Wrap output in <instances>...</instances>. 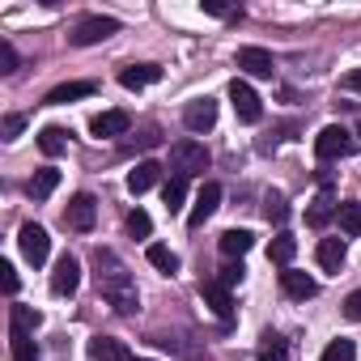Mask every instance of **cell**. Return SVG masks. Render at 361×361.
<instances>
[{
	"instance_id": "cell-1",
	"label": "cell",
	"mask_w": 361,
	"mask_h": 361,
	"mask_svg": "<svg viewBox=\"0 0 361 361\" xmlns=\"http://www.w3.org/2000/svg\"><path fill=\"white\" fill-rule=\"evenodd\" d=\"M94 276H98V293H102L119 314H136V306H140L136 281H132V272L123 268V259H119L111 247H94Z\"/></svg>"
},
{
	"instance_id": "cell-2",
	"label": "cell",
	"mask_w": 361,
	"mask_h": 361,
	"mask_svg": "<svg viewBox=\"0 0 361 361\" xmlns=\"http://www.w3.org/2000/svg\"><path fill=\"white\" fill-rule=\"evenodd\" d=\"M170 170L178 178H192V174H204L209 170V149L200 140H174L170 145Z\"/></svg>"
},
{
	"instance_id": "cell-3",
	"label": "cell",
	"mask_w": 361,
	"mask_h": 361,
	"mask_svg": "<svg viewBox=\"0 0 361 361\" xmlns=\"http://www.w3.org/2000/svg\"><path fill=\"white\" fill-rule=\"evenodd\" d=\"M357 149V140L348 136V128H340V123H327L319 136H314V153L323 157V161H336V157H348Z\"/></svg>"
},
{
	"instance_id": "cell-4",
	"label": "cell",
	"mask_w": 361,
	"mask_h": 361,
	"mask_svg": "<svg viewBox=\"0 0 361 361\" xmlns=\"http://www.w3.org/2000/svg\"><path fill=\"white\" fill-rule=\"evenodd\" d=\"M111 35H119V22H115V18H81L68 39H73L77 47H94V43H102V39H111Z\"/></svg>"
},
{
	"instance_id": "cell-5",
	"label": "cell",
	"mask_w": 361,
	"mask_h": 361,
	"mask_svg": "<svg viewBox=\"0 0 361 361\" xmlns=\"http://www.w3.org/2000/svg\"><path fill=\"white\" fill-rule=\"evenodd\" d=\"M18 247H22V255H26L35 268L47 264V255H51V238H47V230L35 226V221H26V226L18 230Z\"/></svg>"
},
{
	"instance_id": "cell-6",
	"label": "cell",
	"mask_w": 361,
	"mask_h": 361,
	"mask_svg": "<svg viewBox=\"0 0 361 361\" xmlns=\"http://www.w3.org/2000/svg\"><path fill=\"white\" fill-rule=\"evenodd\" d=\"M94 217H98V200H94L90 192L73 196V200H68V209H64V226H68V230H77V234L94 230Z\"/></svg>"
},
{
	"instance_id": "cell-7",
	"label": "cell",
	"mask_w": 361,
	"mask_h": 361,
	"mask_svg": "<svg viewBox=\"0 0 361 361\" xmlns=\"http://www.w3.org/2000/svg\"><path fill=\"white\" fill-rule=\"evenodd\" d=\"M230 102H234V111H238L243 123H259L264 106H259V94H255L247 81H230Z\"/></svg>"
},
{
	"instance_id": "cell-8",
	"label": "cell",
	"mask_w": 361,
	"mask_h": 361,
	"mask_svg": "<svg viewBox=\"0 0 361 361\" xmlns=\"http://www.w3.org/2000/svg\"><path fill=\"white\" fill-rule=\"evenodd\" d=\"M77 285H81V264L73 255H60L56 259V272H51V293L56 298H73Z\"/></svg>"
},
{
	"instance_id": "cell-9",
	"label": "cell",
	"mask_w": 361,
	"mask_h": 361,
	"mask_svg": "<svg viewBox=\"0 0 361 361\" xmlns=\"http://www.w3.org/2000/svg\"><path fill=\"white\" fill-rule=\"evenodd\" d=\"M217 204H221V183H204V188L196 192V204H192V213H188V226L200 230V226L217 213Z\"/></svg>"
},
{
	"instance_id": "cell-10",
	"label": "cell",
	"mask_w": 361,
	"mask_h": 361,
	"mask_svg": "<svg viewBox=\"0 0 361 361\" xmlns=\"http://www.w3.org/2000/svg\"><path fill=\"white\" fill-rule=\"evenodd\" d=\"M200 298H204V306H209L221 323L234 319V302H230V289H226L221 281H204V285H200Z\"/></svg>"
},
{
	"instance_id": "cell-11",
	"label": "cell",
	"mask_w": 361,
	"mask_h": 361,
	"mask_svg": "<svg viewBox=\"0 0 361 361\" xmlns=\"http://www.w3.org/2000/svg\"><path fill=\"white\" fill-rule=\"evenodd\" d=\"M247 77H272L276 73V64H272V56L264 51V47H238V60H234Z\"/></svg>"
},
{
	"instance_id": "cell-12",
	"label": "cell",
	"mask_w": 361,
	"mask_h": 361,
	"mask_svg": "<svg viewBox=\"0 0 361 361\" xmlns=\"http://www.w3.org/2000/svg\"><path fill=\"white\" fill-rule=\"evenodd\" d=\"M183 123H188V132H209V128L217 123V102H213V98L192 102V106L183 111Z\"/></svg>"
},
{
	"instance_id": "cell-13",
	"label": "cell",
	"mask_w": 361,
	"mask_h": 361,
	"mask_svg": "<svg viewBox=\"0 0 361 361\" xmlns=\"http://www.w3.org/2000/svg\"><path fill=\"white\" fill-rule=\"evenodd\" d=\"M132 128V119H128V111H102V115H94L90 119V132L102 140V136H123Z\"/></svg>"
},
{
	"instance_id": "cell-14",
	"label": "cell",
	"mask_w": 361,
	"mask_h": 361,
	"mask_svg": "<svg viewBox=\"0 0 361 361\" xmlns=\"http://www.w3.org/2000/svg\"><path fill=\"white\" fill-rule=\"evenodd\" d=\"M153 81H161V68L157 64H128V68H119V85L123 90H145Z\"/></svg>"
},
{
	"instance_id": "cell-15",
	"label": "cell",
	"mask_w": 361,
	"mask_h": 361,
	"mask_svg": "<svg viewBox=\"0 0 361 361\" xmlns=\"http://www.w3.org/2000/svg\"><path fill=\"white\" fill-rule=\"evenodd\" d=\"M314 259H319V268H323V272H340V268H344V259H348L344 238H323V243H319V251H314Z\"/></svg>"
},
{
	"instance_id": "cell-16",
	"label": "cell",
	"mask_w": 361,
	"mask_h": 361,
	"mask_svg": "<svg viewBox=\"0 0 361 361\" xmlns=\"http://www.w3.org/2000/svg\"><path fill=\"white\" fill-rule=\"evenodd\" d=\"M281 289H285L289 298H298V302H306V298H314V293H319L314 276H306V272H293V268H285V272H281Z\"/></svg>"
},
{
	"instance_id": "cell-17",
	"label": "cell",
	"mask_w": 361,
	"mask_h": 361,
	"mask_svg": "<svg viewBox=\"0 0 361 361\" xmlns=\"http://www.w3.org/2000/svg\"><path fill=\"white\" fill-rule=\"evenodd\" d=\"M90 361H136L119 340H111V336H94L90 340Z\"/></svg>"
},
{
	"instance_id": "cell-18",
	"label": "cell",
	"mask_w": 361,
	"mask_h": 361,
	"mask_svg": "<svg viewBox=\"0 0 361 361\" xmlns=\"http://www.w3.org/2000/svg\"><path fill=\"white\" fill-rule=\"evenodd\" d=\"M217 247H221V255H226V259H243V255L255 247V234H251V230H226Z\"/></svg>"
},
{
	"instance_id": "cell-19",
	"label": "cell",
	"mask_w": 361,
	"mask_h": 361,
	"mask_svg": "<svg viewBox=\"0 0 361 361\" xmlns=\"http://www.w3.org/2000/svg\"><path fill=\"white\" fill-rule=\"evenodd\" d=\"M157 178H161V166H157V161H140V166L128 174V192L140 196V192H149V188L157 183Z\"/></svg>"
},
{
	"instance_id": "cell-20",
	"label": "cell",
	"mask_w": 361,
	"mask_h": 361,
	"mask_svg": "<svg viewBox=\"0 0 361 361\" xmlns=\"http://www.w3.org/2000/svg\"><path fill=\"white\" fill-rule=\"evenodd\" d=\"M60 188V170H51V166H43V170H35V178L26 183V192H30V200H47L51 192Z\"/></svg>"
},
{
	"instance_id": "cell-21",
	"label": "cell",
	"mask_w": 361,
	"mask_h": 361,
	"mask_svg": "<svg viewBox=\"0 0 361 361\" xmlns=\"http://www.w3.org/2000/svg\"><path fill=\"white\" fill-rule=\"evenodd\" d=\"M90 94H94V81H68V85H56V90L47 94V102H51V106H64V102L90 98Z\"/></svg>"
},
{
	"instance_id": "cell-22",
	"label": "cell",
	"mask_w": 361,
	"mask_h": 361,
	"mask_svg": "<svg viewBox=\"0 0 361 361\" xmlns=\"http://www.w3.org/2000/svg\"><path fill=\"white\" fill-rule=\"evenodd\" d=\"M9 327H13V331H26V336H35V331L43 327V314H39L35 306H9Z\"/></svg>"
},
{
	"instance_id": "cell-23",
	"label": "cell",
	"mask_w": 361,
	"mask_h": 361,
	"mask_svg": "<svg viewBox=\"0 0 361 361\" xmlns=\"http://www.w3.org/2000/svg\"><path fill=\"white\" fill-rule=\"evenodd\" d=\"M9 361H39V344L26 331H9Z\"/></svg>"
},
{
	"instance_id": "cell-24",
	"label": "cell",
	"mask_w": 361,
	"mask_h": 361,
	"mask_svg": "<svg viewBox=\"0 0 361 361\" xmlns=\"http://www.w3.org/2000/svg\"><path fill=\"white\" fill-rule=\"evenodd\" d=\"M293 255H298V243H293V234H285V230H281V234L272 238V247H268V259H272V264H281V268H289V264H293Z\"/></svg>"
},
{
	"instance_id": "cell-25",
	"label": "cell",
	"mask_w": 361,
	"mask_h": 361,
	"mask_svg": "<svg viewBox=\"0 0 361 361\" xmlns=\"http://www.w3.org/2000/svg\"><path fill=\"white\" fill-rule=\"evenodd\" d=\"M145 255H149V264H153L157 272H166V276H174V272H178V255H174L170 247H161V243H149V251H145Z\"/></svg>"
},
{
	"instance_id": "cell-26",
	"label": "cell",
	"mask_w": 361,
	"mask_h": 361,
	"mask_svg": "<svg viewBox=\"0 0 361 361\" xmlns=\"http://www.w3.org/2000/svg\"><path fill=\"white\" fill-rule=\"evenodd\" d=\"M336 217H340V230H344L348 238L361 234V200H344V204L336 209Z\"/></svg>"
},
{
	"instance_id": "cell-27",
	"label": "cell",
	"mask_w": 361,
	"mask_h": 361,
	"mask_svg": "<svg viewBox=\"0 0 361 361\" xmlns=\"http://www.w3.org/2000/svg\"><path fill=\"white\" fill-rule=\"evenodd\" d=\"M161 200H166L170 213H178V209H183V200H188V178H178V174H174L170 183L161 188Z\"/></svg>"
},
{
	"instance_id": "cell-28",
	"label": "cell",
	"mask_w": 361,
	"mask_h": 361,
	"mask_svg": "<svg viewBox=\"0 0 361 361\" xmlns=\"http://www.w3.org/2000/svg\"><path fill=\"white\" fill-rule=\"evenodd\" d=\"M289 357V348H285V340L276 336V331H268L264 340H259V361H285Z\"/></svg>"
},
{
	"instance_id": "cell-29",
	"label": "cell",
	"mask_w": 361,
	"mask_h": 361,
	"mask_svg": "<svg viewBox=\"0 0 361 361\" xmlns=\"http://www.w3.org/2000/svg\"><path fill=\"white\" fill-rule=\"evenodd\" d=\"M39 149H43L47 157H60V153H64V128H43V132H39Z\"/></svg>"
},
{
	"instance_id": "cell-30",
	"label": "cell",
	"mask_w": 361,
	"mask_h": 361,
	"mask_svg": "<svg viewBox=\"0 0 361 361\" xmlns=\"http://www.w3.org/2000/svg\"><path fill=\"white\" fill-rule=\"evenodd\" d=\"M331 217H336V209H331V200H327V196H323V200H314V204H310V213H306V221H310L314 230H323Z\"/></svg>"
},
{
	"instance_id": "cell-31",
	"label": "cell",
	"mask_w": 361,
	"mask_h": 361,
	"mask_svg": "<svg viewBox=\"0 0 361 361\" xmlns=\"http://www.w3.org/2000/svg\"><path fill=\"white\" fill-rule=\"evenodd\" d=\"M128 234H132V238H149V234H153V221H149L145 209H132V213H128Z\"/></svg>"
},
{
	"instance_id": "cell-32",
	"label": "cell",
	"mask_w": 361,
	"mask_h": 361,
	"mask_svg": "<svg viewBox=\"0 0 361 361\" xmlns=\"http://www.w3.org/2000/svg\"><path fill=\"white\" fill-rule=\"evenodd\" d=\"M353 357H357L353 340H331V344L323 348V361H353Z\"/></svg>"
},
{
	"instance_id": "cell-33",
	"label": "cell",
	"mask_w": 361,
	"mask_h": 361,
	"mask_svg": "<svg viewBox=\"0 0 361 361\" xmlns=\"http://www.w3.org/2000/svg\"><path fill=\"white\" fill-rule=\"evenodd\" d=\"M264 213H268V221H285L289 217V204H285V196H268V204H264Z\"/></svg>"
},
{
	"instance_id": "cell-34",
	"label": "cell",
	"mask_w": 361,
	"mask_h": 361,
	"mask_svg": "<svg viewBox=\"0 0 361 361\" xmlns=\"http://www.w3.org/2000/svg\"><path fill=\"white\" fill-rule=\"evenodd\" d=\"M26 128V115H5V123H0V132H5V140H18Z\"/></svg>"
},
{
	"instance_id": "cell-35",
	"label": "cell",
	"mask_w": 361,
	"mask_h": 361,
	"mask_svg": "<svg viewBox=\"0 0 361 361\" xmlns=\"http://www.w3.org/2000/svg\"><path fill=\"white\" fill-rule=\"evenodd\" d=\"M0 73H18V51H13V43H0Z\"/></svg>"
},
{
	"instance_id": "cell-36",
	"label": "cell",
	"mask_w": 361,
	"mask_h": 361,
	"mask_svg": "<svg viewBox=\"0 0 361 361\" xmlns=\"http://www.w3.org/2000/svg\"><path fill=\"white\" fill-rule=\"evenodd\" d=\"M217 281H221V285H226V289H234V285H238V281H243V264H226V268H221V276H217Z\"/></svg>"
},
{
	"instance_id": "cell-37",
	"label": "cell",
	"mask_w": 361,
	"mask_h": 361,
	"mask_svg": "<svg viewBox=\"0 0 361 361\" xmlns=\"http://www.w3.org/2000/svg\"><path fill=\"white\" fill-rule=\"evenodd\" d=\"M344 314H348V319H353V323H361V289H357V293H348V298H344Z\"/></svg>"
},
{
	"instance_id": "cell-38",
	"label": "cell",
	"mask_w": 361,
	"mask_h": 361,
	"mask_svg": "<svg viewBox=\"0 0 361 361\" xmlns=\"http://www.w3.org/2000/svg\"><path fill=\"white\" fill-rule=\"evenodd\" d=\"M0 281H5V293H9V298L18 293V272H13V264H0Z\"/></svg>"
},
{
	"instance_id": "cell-39",
	"label": "cell",
	"mask_w": 361,
	"mask_h": 361,
	"mask_svg": "<svg viewBox=\"0 0 361 361\" xmlns=\"http://www.w3.org/2000/svg\"><path fill=\"white\" fill-rule=\"evenodd\" d=\"M200 9H204V13H213V18H230V13H234L230 5H221V0H204Z\"/></svg>"
},
{
	"instance_id": "cell-40",
	"label": "cell",
	"mask_w": 361,
	"mask_h": 361,
	"mask_svg": "<svg viewBox=\"0 0 361 361\" xmlns=\"http://www.w3.org/2000/svg\"><path fill=\"white\" fill-rule=\"evenodd\" d=\"M344 85H348V90H357V94H361V68H353V73H348V77H344Z\"/></svg>"
},
{
	"instance_id": "cell-41",
	"label": "cell",
	"mask_w": 361,
	"mask_h": 361,
	"mask_svg": "<svg viewBox=\"0 0 361 361\" xmlns=\"http://www.w3.org/2000/svg\"><path fill=\"white\" fill-rule=\"evenodd\" d=\"M136 361H145V357H136Z\"/></svg>"
},
{
	"instance_id": "cell-42",
	"label": "cell",
	"mask_w": 361,
	"mask_h": 361,
	"mask_svg": "<svg viewBox=\"0 0 361 361\" xmlns=\"http://www.w3.org/2000/svg\"><path fill=\"white\" fill-rule=\"evenodd\" d=\"M357 132H361V128H357Z\"/></svg>"
}]
</instances>
